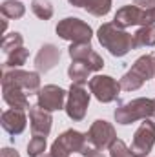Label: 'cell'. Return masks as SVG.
<instances>
[{"label": "cell", "mask_w": 155, "mask_h": 157, "mask_svg": "<svg viewBox=\"0 0 155 157\" xmlns=\"http://www.w3.org/2000/svg\"><path fill=\"white\" fill-rule=\"evenodd\" d=\"M97 39H99V44L104 49H108L110 55L113 57H124L131 49H137L133 35H130L126 29L117 28L113 22H104L97 31Z\"/></svg>", "instance_id": "cell-1"}, {"label": "cell", "mask_w": 155, "mask_h": 157, "mask_svg": "<svg viewBox=\"0 0 155 157\" xmlns=\"http://www.w3.org/2000/svg\"><path fill=\"white\" fill-rule=\"evenodd\" d=\"M117 124H131L137 121H144V119L155 117V101L148 97H139V99H131L128 102L119 104L113 113Z\"/></svg>", "instance_id": "cell-2"}, {"label": "cell", "mask_w": 155, "mask_h": 157, "mask_svg": "<svg viewBox=\"0 0 155 157\" xmlns=\"http://www.w3.org/2000/svg\"><path fill=\"white\" fill-rule=\"evenodd\" d=\"M153 77H155V57H152V55H142L122 75V78H120V88L124 91H135L144 82H148L150 78H153Z\"/></svg>", "instance_id": "cell-3"}, {"label": "cell", "mask_w": 155, "mask_h": 157, "mask_svg": "<svg viewBox=\"0 0 155 157\" xmlns=\"http://www.w3.org/2000/svg\"><path fill=\"white\" fill-rule=\"evenodd\" d=\"M113 24L120 29L131 28V26H152L155 24V7L150 9H142L139 6H122L120 9H117L115 17H113Z\"/></svg>", "instance_id": "cell-4"}, {"label": "cell", "mask_w": 155, "mask_h": 157, "mask_svg": "<svg viewBox=\"0 0 155 157\" xmlns=\"http://www.w3.org/2000/svg\"><path fill=\"white\" fill-rule=\"evenodd\" d=\"M88 146V133H82L78 130H66L62 132L51 144V155L53 157H70L75 152H82Z\"/></svg>", "instance_id": "cell-5"}, {"label": "cell", "mask_w": 155, "mask_h": 157, "mask_svg": "<svg viewBox=\"0 0 155 157\" xmlns=\"http://www.w3.org/2000/svg\"><path fill=\"white\" fill-rule=\"evenodd\" d=\"M57 35L62 40H68L71 44L77 42H91L93 39V29L89 24H86L84 20H80L77 17H66L62 18L57 28H55Z\"/></svg>", "instance_id": "cell-6"}, {"label": "cell", "mask_w": 155, "mask_h": 157, "mask_svg": "<svg viewBox=\"0 0 155 157\" xmlns=\"http://www.w3.org/2000/svg\"><path fill=\"white\" fill-rule=\"evenodd\" d=\"M120 80L110 77V75H95L89 78V93H93V97L99 102H113L119 99L120 93Z\"/></svg>", "instance_id": "cell-7"}, {"label": "cell", "mask_w": 155, "mask_h": 157, "mask_svg": "<svg viewBox=\"0 0 155 157\" xmlns=\"http://www.w3.org/2000/svg\"><path fill=\"white\" fill-rule=\"evenodd\" d=\"M89 106V93L82 84H71L70 91H68V99H66V113L73 122H80L86 117Z\"/></svg>", "instance_id": "cell-8"}, {"label": "cell", "mask_w": 155, "mask_h": 157, "mask_svg": "<svg viewBox=\"0 0 155 157\" xmlns=\"http://www.w3.org/2000/svg\"><path fill=\"white\" fill-rule=\"evenodd\" d=\"M117 141L115 126L104 119H97L88 130V143L97 150H108Z\"/></svg>", "instance_id": "cell-9"}, {"label": "cell", "mask_w": 155, "mask_h": 157, "mask_svg": "<svg viewBox=\"0 0 155 157\" xmlns=\"http://www.w3.org/2000/svg\"><path fill=\"white\" fill-rule=\"evenodd\" d=\"M153 144H155V122H152V119H144L133 133L131 154L135 157H148Z\"/></svg>", "instance_id": "cell-10"}, {"label": "cell", "mask_w": 155, "mask_h": 157, "mask_svg": "<svg viewBox=\"0 0 155 157\" xmlns=\"http://www.w3.org/2000/svg\"><path fill=\"white\" fill-rule=\"evenodd\" d=\"M2 84H13L26 93H39L40 90V73L39 71H24V70H4Z\"/></svg>", "instance_id": "cell-11"}, {"label": "cell", "mask_w": 155, "mask_h": 157, "mask_svg": "<svg viewBox=\"0 0 155 157\" xmlns=\"http://www.w3.org/2000/svg\"><path fill=\"white\" fill-rule=\"evenodd\" d=\"M66 97H68V91L62 90L60 86L46 84L37 93V106H40L46 112H57L66 108Z\"/></svg>", "instance_id": "cell-12"}, {"label": "cell", "mask_w": 155, "mask_h": 157, "mask_svg": "<svg viewBox=\"0 0 155 157\" xmlns=\"http://www.w3.org/2000/svg\"><path fill=\"white\" fill-rule=\"evenodd\" d=\"M71 60H78V62H84L89 66L91 71H100L104 68V60L102 57L91 48L89 42H77V44H71L70 49H68Z\"/></svg>", "instance_id": "cell-13"}, {"label": "cell", "mask_w": 155, "mask_h": 157, "mask_svg": "<svg viewBox=\"0 0 155 157\" xmlns=\"http://www.w3.org/2000/svg\"><path fill=\"white\" fill-rule=\"evenodd\" d=\"M59 60H60V49L55 44H44L40 46L35 57V68L39 73H47L59 64Z\"/></svg>", "instance_id": "cell-14"}, {"label": "cell", "mask_w": 155, "mask_h": 157, "mask_svg": "<svg viewBox=\"0 0 155 157\" xmlns=\"http://www.w3.org/2000/svg\"><path fill=\"white\" fill-rule=\"evenodd\" d=\"M2 128L9 133V135H20L26 126H28V117H26V112L24 110H17V108H11V110H6L2 113Z\"/></svg>", "instance_id": "cell-15"}, {"label": "cell", "mask_w": 155, "mask_h": 157, "mask_svg": "<svg viewBox=\"0 0 155 157\" xmlns=\"http://www.w3.org/2000/svg\"><path fill=\"white\" fill-rule=\"evenodd\" d=\"M51 124H53L51 112H46L40 106H31L29 108V126H31L33 135L47 137L49 132H51Z\"/></svg>", "instance_id": "cell-16"}, {"label": "cell", "mask_w": 155, "mask_h": 157, "mask_svg": "<svg viewBox=\"0 0 155 157\" xmlns=\"http://www.w3.org/2000/svg\"><path fill=\"white\" fill-rule=\"evenodd\" d=\"M2 97L4 101L11 106V108H17V110H29V99H28V93L13 84H2Z\"/></svg>", "instance_id": "cell-17"}, {"label": "cell", "mask_w": 155, "mask_h": 157, "mask_svg": "<svg viewBox=\"0 0 155 157\" xmlns=\"http://www.w3.org/2000/svg\"><path fill=\"white\" fill-rule=\"evenodd\" d=\"M89 66L84 64V62H78V60H71L70 68H68V77L71 78V84H86L88 78H89Z\"/></svg>", "instance_id": "cell-18"}, {"label": "cell", "mask_w": 155, "mask_h": 157, "mask_svg": "<svg viewBox=\"0 0 155 157\" xmlns=\"http://www.w3.org/2000/svg\"><path fill=\"white\" fill-rule=\"evenodd\" d=\"M133 40H135V48L155 46V24L139 28V29L133 33Z\"/></svg>", "instance_id": "cell-19"}, {"label": "cell", "mask_w": 155, "mask_h": 157, "mask_svg": "<svg viewBox=\"0 0 155 157\" xmlns=\"http://www.w3.org/2000/svg\"><path fill=\"white\" fill-rule=\"evenodd\" d=\"M0 13L4 15V18H22L26 13V6L18 0H4L0 6Z\"/></svg>", "instance_id": "cell-20"}, {"label": "cell", "mask_w": 155, "mask_h": 157, "mask_svg": "<svg viewBox=\"0 0 155 157\" xmlns=\"http://www.w3.org/2000/svg\"><path fill=\"white\" fill-rule=\"evenodd\" d=\"M82 7L93 17H104L112 9V0H82Z\"/></svg>", "instance_id": "cell-21"}, {"label": "cell", "mask_w": 155, "mask_h": 157, "mask_svg": "<svg viewBox=\"0 0 155 157\" xmlns=\"http://www.w3.org/2000/svg\"><path fill=\"white\" fill-rule=\"evenodd\" d=\"M28 57H29V51H28L24 46L18 48V49H15L13 53H9V55L6 57L4 70H17V68H20V66H24L26 60H28Z\"/></svg>", "instance_id": "cell-22"}, {"label": "cell", "mask_w": 155, "mask_h": 157, "mask_svg": "<svg viewBox=\"0 0 155 157\" xmlns=\"http://www.w3.org/2000/svg\"><path fill=\"white\" fill-rule=\"evenodd\" d=\"M22 46H24V37H22L18 31H13V33H9V35H4V39H2V51H4L6 55L13 53L15 49L22 48Z\"/></svg>", "instance_id": "cell-23"}, {"label": "cell", "mask_w": 155, "mask_h": 157, "mask_svg": "<svg viewBox=\"0 0 155 157\" xmlns=\"http://www.w3.org/2000/svg\"><path fill=\"white\" fill-rule=\"evenodd\" d=\"M31 11L40 20H49L53 17V6L49 0H33L31 2Z\"/></svg>", "instance_id": "cell-24"}, {"label": "cell", "mask_w": 155, "mask_h": 157, "mask_svg": "<svg viewBox=\"0 0 155 157\" xmlns=\"http://www.w3.org/2000/svg\"><path fill=\"white\" fill-rule=\"evenodd\" d=\"M46 137L42 135H33L28 143V155L29 157H40L46 152Z\"/></svg>", "instance_id": "cell-25"}, {"label": "cell", "mask_w": 155, "mask_h": 157, "mask_svg": "<svg viewBox=\"0 0 155 157\" xmlns=\"http://www.w3.org/2000/svg\"><path fill=\"white\" fill-rule=\"evenodd\" d=\"M108 150H110V157H135L131 154V148H128L126 143L120 139H117Z\"/></svg>", "instance_id": "cell-26"}, {"label": "cell", "mask_w": 155, "mask_h": 157, "mask_svg": "<svg viewBox=\"0 0 155 157\" xmlns=\"http://www.w3.org/2000/svg\"><path fill=\"white\" fill-rule=\"evenodd\" d=\"M80 154H82V157H106L104 154H102V152H100V150L93 148V146H91L89 143H88V146H86V148H84V150H82Z\"/></svg>", "instance_id": "cell-27"}, {"label": "cell", "mask_w": 155, "mask_h": 157, "mask_svg": "<svg viewBox=\"0 0 155 157\" xmlns=\"http://www.w3.org/2000/svg\"><path fill=\"white\" fill-rule=\"evenodd\" d=\"M135 6L142 7V9H150V7H155V0H133Z\"/></svg>", "instance_id": "cell-28"}, {"label": "cell", "mask_w": 155, "mask_h": 157, "mask_svg": "<svg viewBox=\"0 0 155 157\" xmlns=\"http://www.w3.org/2000/svg\"><path fill=\"white\" fill-rule=\"evenodd\" d=\"M0 157H20V154L15 148H9L7 146V148H2L0 150Z\"/></svg>", "instance_id": "cell-29"}, {"label": "cell", "mask_w": 155, "mask_h": 157, "mask_svg": "<svg viewBox=\"0 0 155 157\" xmlns=\"http://www.w3.org/2000/svg\"><path fill=\"white\" fill-rule=\"evenodd\" d=\"M71 6H75V7H82V0H68Z\"/></svg>", "instance_id": "cell-30"}, {"label": "cell", "mask_w": 155, "mask_h": 157, "mask_svg": "<svg viewBox=\"0 0 155 157\" xmlns=\"http://www.w3.org/2000/svg\"><path fill=\"white\" fill-rule=\"evenodd\" d=\"M40 157H53L51 154H46V155H40Z\"/></svg>", "instance_id": "cell-31"}, {"label": "cell", "mask_w": 155, "mask_h": 157, "mask_svg": "<svg viewBox=\"0 0 155 157\" xmlns=\"http://www.w3.org/2000/svg\"><path fill=\"white\" fill-rule=\"evenodd\" d=\"M153 101H155V99H153Z\"/></svg>", "instance_id": "cell-32"}]
</instances>
